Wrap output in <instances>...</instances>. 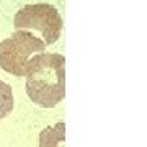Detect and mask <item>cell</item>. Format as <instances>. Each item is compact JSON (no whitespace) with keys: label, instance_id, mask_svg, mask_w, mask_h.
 I'll return each instance as SVG.
<instances>
[{"label":"cell","instance_id":"obj_1","mask_svg":"<svg viewBox=\"0 0 147 147\" xmlns=\"http://www.w3.org/2000/svg\"><path fill=\"white\" fill-rule=\"evenodd\" d=\"M26 93L34 105L54 108L65 96V57L62 54L39 53L30 61Z\"/></svg>","mask_w":147,"mask_h":147},{"label":"cell","instance_id":"obj_2","mask_svg":"<svg viewBox=\"0 0 147 147\" xmlns=\"http://www.w3.org/2000/svg\"><path fill=\"white\" fill-rule=\"evenodd\" d=\"M46 49V42L31 31L16 30L10 38L0 42V69L15 77H25L34 54Z\"/></svg>","mask_w":147,"mask_h":147},{"label":"cell","instance_id":"obj_3","mask_svg":"<svg viewBox=\"0 0 147 147\" xmlns=\"http://www.w3.org/2000/svg\"><path fill=\"white\" fill-rule=\"evenodd\" d=\"M13 26L16 30L38 31L46 46L54 44L62 31V18L56 7L49 3H34L25 5L16 11Z\"/></svg>","mask_w":147,"mask_h":147},{"label":"cell","instance_id":"obj_4","mask_svg":"<svg viewBox=\"0 0 147 147\" xmlns=\"http://www.w3.org/2000/svg\"><path fill=\"white\" fill-rule=\"evenodd\" d=\"M65 124L57 123L53 127L42 129L39 134V147H64V139H65Z\"/></svg>","mask_w":147,"mask_h":147},{"label":"cell","instance_id":"obj_5","mask_svg":"<svg viewBox=\"0 0 147 147\" xmlns=\"http://www.w3.org/2000/svg\"><path fill=\"white\" fill-rule=\"evenodd\" d=\"M13 110V92L7 82L0 80V121L7 118Z\"/></svg>","mask_w":147,"mask_h":147}]
</instances>
